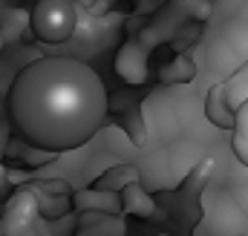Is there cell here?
Here are the masks:
<instances>
[{"label": "cell", "mask_w": 248, "mask_h": 236, "mask_svg": "<svg viewBox=\"0 0 248 236\" xmlns=\"http://www.w3.org/2000/svg\"><path fill=\"white\" fill-rule=\"evenodd\" d=\"M107 107L101 75L72 55L35 58L15 75L6 92L15 133L44 153H66L87 144L101 130Z\"/></svg>", "instance_id": "cell-1"}, {"label": "cell", "mask_w": 248, "mask_h": 236, "mask_svg": "<svg viewBox=\"0 0 248 236\" xmlns=\"http://www.w3.org/2000/svg\"><path fill=\"white\" fill-rule=\"evenodd\" d=\"M29 26L44 44H66L78 29V12L72 0H38Z\"/></svg>", "instance_id": "cell-2"}, {"label": "cell", "mask_w": 248, "mask_h": 236, "mask_svg": "<svg viewBox=\"0 0 248 236\" xmlns=\"http://www.w3.org/2000/svg\"><path fill=\"white\" fill-rule=\"evenodd\" d=\"M248 228V219L234 205L228 193H217L205 202V219L199 222L196 236H240Z\"/></svg>", "instance_id": "cell-3"}, {"label": "cell", "mask_w": 248, "mask_h": 236, "mask_svg": "<svg viewBox=\"0 0 248 236\" xmlns=\"http://www.w3.org/2000/svg\"><path fill=\"white\" fill-rule=\"evenodd\" d=\"M116 72L122 75L127 84L147 81V55H144V49L136 46V44L124 46L122 52H119V58H116Z\"/></svg>", "instance_id": "cell-4"}, {"label": "cell", "mask_w": 248, "mask_h": 236, "mask_svg": "<svg viewBox=\"0 0 248 236\" xmlns=\"http://www.w3.org/2000/svg\"><path fill=\"white\" fill-rule=\"evenodd\" d=\"M165 101H168V98H150V107H147V124H153V127L159 130L162 138L173 141V138L179 135V130H182V121L176 118L173 107L165 104Z\"/></svg>", "instance_id": "cell-5"}, {"label": "cell", "mask_w": 248, "mask_h": 236, "mask_svg": "<svg viewBox=\"0 0 248 236\" xmlns=\"http://www.w3.org/2000/svg\"><path fill=\"white\" fill-rule=\"evenodd\" d=\"M170 170L176 173V176H187L190 170H196L199 167V162H202V150L193 144V141H176L173 147H170Z\"/></svg>", "instance_id": "cell-6"}, {"label": "cell", "mask_w": 248, "mask_h": 236, "mask_svg": "<svg viewBox=\"0 0 248 236\" xmlns=\"http://www.w3.org/2000/svg\"><path fill=\"white\" fill-rule=\"evenodd\" d=\"M122 210L130 213V216H144L147 219V216L156 213V205H153V196L147 190H141L139 181H136V184H127L122 190Z\"/></svg>", "instance_id": "cell-7"}, {"label": "cell", "mask_w": 248, "mask_h": 236, "mask_svg": "<svg viewBox=\"0 0 248 236\" xmlns=\"http://www.w3.org/2000/svg\"><path fill=\"white\" fill-rule=\"evenodd\" d=\"M219 87H222V98H225V104L231 110H237L243 101H248V60L234 75H228Z\"/></svg>", "instance_id": "cell-8"}, {"label": "cell", "mask_w": 248, "mask_h": 236, "mask_svg": "<svg viewBox=\"0 0 248 236\" xmlns=\"http://www.w3.org/2000/svg\"><path fill=\"white\" fill-rule=\"evenodd\" d=\"M208 66H211L214 72H219V75H234V72L243 66V60L237 58V55L231 52V46L219 38V41H214V44L208 46Z\"/></svg>", "instance_id": "cell-9"}, {"label": "cell", "mask_w": 248, "mask_h": 236, "mask_svg": "<svg viewBox=\"0 0 248 236\" xmlns=\"http://www.w3.org/2000/svg\"><path fill=\"white\" fill-rule=\"evenodd\" d=\"M222 41L231 46V52L237 55V58L246 63L248 60V23L246 20H228L225 23V29H222Z\"/></svg>", "instance_id": "cell-10"}, {"label": "cell", "mask_w": 248, "mask_h": 236, "mask_svg": "<svg viewBox=\"0 0 248 236\" xmlns=\"http://www.w3.org/2000/svg\"><path fill=\"white\" fill-rule=\"evenodd\" d=\"M231 147H234L237 159L248 167V101H243L234 110V138H231Z\"/></svg>", "instance_id": "cell-11"}, {"label": "cell", "mask_w": 248, "mask_h": 236, "mask_svg": "<svg viewBox=\"0 0 248 236\" xmlns=\"http://www.w3.org/2000/svg\"><path fill=\"white\" fill-rule=\"evenodd\" d=\"M139 181V170L136 167H116V173L110 170L107 176L98 181V187H113V190H124L127 184H136Z\"/></svg>", "instance_id": "cell-12"}, {"label": "cell", "mask_w": 248, "mask_h": 236, "mask_svg": "<svg viewBox=\"0 0 248 236\" xmlns=\"http://www.w3.org/2000/svg\"><path fill=\"white\" fill-rule=\"evenodd\" d=\"M193 78V63L187 58H173L165 69H162V81H168V84H173V81H190Z\"/></svg>", "instance_id": "cell-13"}, {"label": "cell", "mask_w": 248, "mask_h": 236, "mask_svg": "<svg viewBox=\"0 0 248 236\" xmlns=\"http://www.w3.org/2000/svg\"><path fill=\"white\" fill-rule=\"evenodd\" d=\"M78 205H90V207H104V210H122V205L116 202L113 193H95V190H87L75 199Z\"/></svg>", "instance_id": "cell-14"}, {"label": "cell", "mask_w": 248, "mask_h": 236, "mask_svg": "<svg viewBox=\"0 0 248 236\" xmlns=\"http://www.w3.org/2000/svg\"><path fill=\"white\" fill-rule=\"evenodd\" d=\"M231 199H234V205L243 210V216L248 219V184H237L234 193H231Z\"/></svg>", "instance_id": "cell-15"}, {"label": "cell", "mask_w": 248, "mask_h": 236, "mask_svg": "<svg viewBox=\"0 0 248 236\" xmlns=\"http://www.w3.org/2000/svg\"><path fill=\"white\" fill-rule=\"evenodd\" d=\"M240 20H246L248 23V0L243 3V9H240Z\"/></svg>", "instance_id": "cell-16"}]
</instances>
